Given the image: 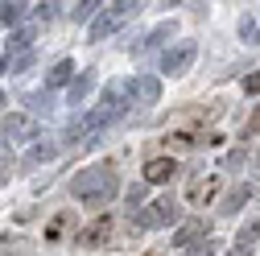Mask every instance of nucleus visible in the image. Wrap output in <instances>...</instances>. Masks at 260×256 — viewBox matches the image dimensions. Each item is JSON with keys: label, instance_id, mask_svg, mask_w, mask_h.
Returning a JSON list of instances; mask_svg holds the SVG:
<instances>
[{"label": "nucleus", "instance_id": "obj_1", "mask_svg": "<svg viewBox=\"0 0 260 256\" xmlns=\"http://www.w3.org/2000/svg\"><path fill=\"white\" fill-rule=\"evenodd\" d=\"M71 195H75L79 203H87V207H104V203H112V199L120 195V178H116L112 166H91V170L75 174Z\"/></svg>", "mask_w": 260, "mask_h": 256}, {"label": "nucleus", "instance_id": "obj_2", "mask_svg": "<svg viewBox=\"0 0 260 256\" xmlns=\"http://www.w3.org/2000/svg\"><path fill=\"white\" fill-rule=\"evenodd\" d=\"M137 13H141V5H137V0H120V5L100 9V17L91 21V42H104L108 34H116V29H120L124 21H133Z\"/></svg>", "mask_w": 260, "mask_h": 256}, {"label": "nucleus", "instance_id": "obj_3", "mask_svg": "<svg viewBox=\"0 0 260 256\" xmlns=\"http://www.w3.org/2000/svg\"><path fill=\"white\" fill-rule=\"evenodd\" d=\"M104 124H108V120H104L100 112L91 108V112H83L79 120H71V128H67V141H71L75 149H83V145H95V137L104 133Z\"/></svg>", "mask_w": 260, "mask_h": 256}, {"label": "nucleus", "instance_id": "obj_4", "mask_svg": "<svg viewBox=\"0 0 260 256\" xmlns=\"http://www.w3.org/2000/svg\"><path fill=\"white\" fill-rule=\"evenodd\" d=\"M194 58H199V46H194V42H178V46H170L166 54H161V75L182 79V75L194 67Z\"/></svg>", "mask_w": 260, "mask_h": 256}, {"label": "nucleus", "instance_id": "obj_5", "mask_svg": "<svg viewBox=\"0 0 260 256\" xmlns=\"http://www.w3.org/2000/svg\"><path fill=\"white\" fill-rule=\"evenodd\" d=\"M178 199L166 195V199H157L153 211H133V223H149V228H170V223H178Z\"/></svg>", "mask_w": 260, "mask_h": 256}, {"label": "nucleus", "instance_id": "obj_6", "mask_svg": "<svg viewBox=\"0 0 260 256\" xmlns=\"http://www.w3.org/2000/svg\"><path fill=\"white\" fill-rule=\"evenodd\" d=\"M215 195H219V174H190V182H186V199H190L194 207H207Z\"/></svg>", "mask_w": 260, "mask_h": 256}, {"label": "nucleus", "instance_id": "obj_7", "mask_svg": "<svg viewBox=\"0 0 260 256\" xmlns=\"http://www.w3.org/2000/svg\"><path fill=\"white\" fill-rule=\"evenodd\" d=\"M95 112H100L108 124L120 120V116L128 112V87H124V83H108V91H104V100H100V108H95Z\"/></svg>", "mask_w": 260, "mask_h": 256}, {"label": "nucleus", "instance_id": "obj_8", "mask_svg": "<svg viewBox=\"0 0 260 256\" xmlns=\"http://www.w3.org/2000/svg\"><path fill=\"white\" fill-rule=\"evenodd\" d=\"M0 137H5V141H34V137H38V120L13 112V116L0 120Z\"/></svg>", "mask_w": 260, "mask_h": 256}, {"label": "nucleus", "instance_id": "obj_9", "mask_svg": "<svg viewBox=\"0 0 260 256\" xmlns=\"http://www.w3.org/2000/svg\"><path fill=\"white\" fill-rule=\"evenodd\" d=\"M124 87H128V95H133L137 104H157L161 100V83L153 75H137L133 83H124Z\"/></svg>", "mask_w": 260, "mask_h": 256}, {"label": "nucleus", "instance_id": "obj_10", "mask_svg": "<svg viewBox=\"0 0 260 256\" xmlns=\"http://www.w3.org/2000/svg\"><path fill=\"white\" fill-rule=\"evenodd\" d=\"M108 232H112V219H108V215H100L95 223H87V228L79 232V244H83V248H100V244L108 240Z\"/></svg>", "mask_w": 260, "mask_h": 256}, {"label": "nucleus", "instance_id": "obj_11", "mask_svg": "<svg viewBox=\"0 0 260 256\" xmlns=\"http://www.w3.org/2000/svg\"><path fill=\"white\" fill-rule=\"evenodd\" d=\"M174 174H178L174 157H153V162H145V182H170Z\"/></svg>", "mask_w": 260, "mask_h": 256}, {"label": "nucleus", "instance_id": "obj_12", "mask_svg": "<svg viewBox=\"0 0 260 256\" xmlns=\"http://www.w3.org/2000/svg\"><path fill=\"white\" fill-rule=\"evenodd\" d=\"M240 42L260 46V9H252V13H244V17H240Z\"/></svg>", "mask_w": 260, "mask_h": 256}, {"label": "nucleus", "instance_id": "obj_13", "mask_svg": "<svg viewBox=\"0 0 260 256\" xmlns=\"http://www.w3.org/2000/svg\"><path fill=\"white\" fill-rule=\"evenodd\" d=\"M203 236H207V223H203V219H190V223H182V228L174 232V244H178V248H186V244L203 240Z\"/></svg>", "mask_w": 260, "mask_h": 256}, {"label": "nucleus", "instance_id": "obj_14", "mask_svg": "<svg viewBox=\"0 0 260 256\" xmlns=\"http://www.w3.org/2000/svg\"><path fill=\"white\" fill-rule=\"evenodd\" d=\"M0 256H34V240H25V236H5V240H0Z\"/></svg>", "mask_w": 260, "mask_h": 256}, {"label": "nucleus", "instance_id": "obj_15", "mask_svg": "<svg viewBox=\"0 0 260 256\" xmlns=\"http://www.w3.org/2000/svg\"><path fill=\"white\" fill-rule=\"evenodd\" d=\"M71 79H75V62H71V58H62L58 67H54V71L46 75V87H67Z\"/></svg>", "mask_w": 260, "mask_h": 256}, {"label": "nucleus", "instance_id": "obj_16", "mask_svg": "<svg viewBox=\"0 0 260 256\" xmlns=\"http://www.w3.org/2000/svg\"><path fill=\"white\" fill-rule=\"evenodd\" d=\"M95 87V75H79L75 83H71V95H67V100H71V108H79L83 100H87V91Z\"/></svg>", "mask_w": 260, "mask_h": 256}, {"label": "nucleus", "instance_id": "obj_17", "mask_svg": "<svg viewBox=\"0 0 260 256\" xmlns=\"http://www.w3.org/2000/svg\"><path fill=\"white\" fill-rule=\"evenodd\" d=\"M71 219H75L71 211H62V215H54V219L46 223V240H50V244H58V240H62V232L71 228Z\"/></svg>", "mask_w": 260, "mask_h": 256}, {"label": "nucleus", "instance_id": "obj_18", "mask_svg": "<svg viewBox=\"0 0 260 256\" xmlns=\"http://www.w3.org/2000/svg\"><path fill=\"white\" fill-rule=\"evenodd\" d=\"M260 240V219H252L248 228H240V236H236V248H248L252 252V244Z\"/></svg>", "mask_w": 260, "mask_h": 256}, {"label": "nucleus", "instance_id": "obj_19", "mask_svg": "<svg viewBox=\"0 0 260 256\" xmlns=\"http://www.w3.org/2000/svg\"><path fill=\"white\" fill-rule=\"evenodd\" d=\"M100 0H83V5H75L71 13H75V21H95V17H100Z\"/></svg>", "mask_w": 260, "mask_h": 256}, {"label": "nucleus", "instance_id": "obj_20", "mask_svg": "<svg viewBox=\"0 0 260 256\" xmlns=\"http://www.w3.org/2000/svg\"><path fill=\"white\" fill-rule=\"evenodd\" d=\"M54 153H58L54 145H34V149H29V157H25V166H42V162H50Z\"/></svg>", "mask_w": 260, "mask_h": 256}, {"label": "nucleus", "instance_id": "obj_21", "mask_svg": "<svg viewBox=\"0 0 260 256\" xmlns=\"http://www.w3.org/2000/svg\"><path fill=\"white\" fill-rule=\"evenodd\" d=\"M161 38H174V25H170V21H166V25H157L153 34L141 42V50H153V46H161Z\"/></svg>", "mask_w": 260, "mask_h": 256}, {"label": "nucleus", "instance_id": "obj_22", "mask_svg": "<svg viewBox=\"0 0 260 256\" xmlns=\"http://www.w3.org/2000/svg\"><path fill=\"white\" fill-rule=\"evenodd\" d=\"M248 195H252L248 186H236L232 195H227V207H223V211H227V215H232V211H240V203H248Z\"/></svg>", "mask_w": 260, "mask_h": 256}, {"label": "nucleus", "instance_id": "obj_23", "mask_svg": "<svg viewBox=\"0 0 260 256\" xmlns=\"http://www.w3.org/2000/svg\"><path fill=\"white\" fill-rule=\"evenodd\" d=\"M25 13V5H0V25H17Z\"/></svg>", "mask_w": 260, "mask_h": 256}, {"label": "nucleus", "instance_id": "obj_24", "mask_svg": "<svg viewBox=\"0 0 260 256\" xmlns=\"http://www.w3.org/2000/svg\"><path fill=\"white\" fill-rule=\"evenodd\" d=\"M244 91H248V95H256V91H260V71H252V75L244 79Z\"/></svg>", "mask_w": 260, "mask_h": 256}, {"label": "nucleus", "instance_id": "obj_25", "mask_svg": "<svg viewBox=\"0 0 260 256\" xmlns=\"http://www.w3.org/2000/svg\"><path fill=\"white\" fill-rule=\"evenodd\" d=\"M260 133V108L252 112V120H248V128H244V137H256Z\"/></svg>", "mask_w": 260, "mask_h": 256}, {"label": "nucleus", "instance_id": "obj_26", "mask_svg": "<svg viewBox=\"0 0 260 256\" xmlns=\"http://www.w3.org/2000/svg\"><path fill=\"white\" fill-rule=\"evenodd\" d=\"M128 203L141 207V203H145V186H133V190H128Z\"/></svg>", "mask_w": 260, "mask_h": 256}, {"label": "nucleus", "instance_id": "obj_27", "mask_svg": "<svg viewBox=\"0 0 260 256\" xmlns=\"http://www.w3.org/2000/svg\"><path fill=\"white\" fill-rule=\"evenodd\" d=\"M211 252H215V244H211V240H203V244H199V248H194L190 256H211Z\"/></svg>", "mask_w": 260, "mask_h": 256}, {"label": "nucleus", "instance_id": "obj_28", "mask_svg": "<svg viewBox=\"0 0 260 256\" xmlns=\"http://www.w3.org/2000/svg\"><path fill=\"white\" fill-rule=\"evenodd\" d=\"M54 9H58V5H38V9H34V13H38V17H42V21H50V17H54Z\"/></svg>", "mask_w": 260, "mask_h": 256}, {"label": "nucleus", "instance_id": "obj_29", "mask_svg": "<svg viewBox=\"0 0 260 256\" xmlns=\"http://www.w3.org/2000/svg\"><path fill=\"white\" fill-rule=\"evenodd\" d=\"M256 174H260V153H256Z\"/></svg>", "mask_w": 260, "mask_h": 256}, {"label": "nucleus", "instance_id": "obj_30", "mask_svg": "<svg viewBox=\"0 0 260 256\" xmlns=\"http://www.w3.org/2000/svg\"><path fill=\"white\" fill-rule=\"evenodd\" d=\"M0 108H5V91H0Z\"/></svg>", "mask_w": 260, "mask_h": 256}, {"label": "nucleus", "instance_id": "obj_31", "mask_svg": "<svg viewBox=\"0 0 260 256\" xmlns=\"http://www.w3.org/2000/svg\"><path fill=\"white\" fill-rule=\"evenodd\" d=\"M0 182H5V174H0Z\"/></svg>", "mask_w": 260, "mask_h": 256}]
</instances>
